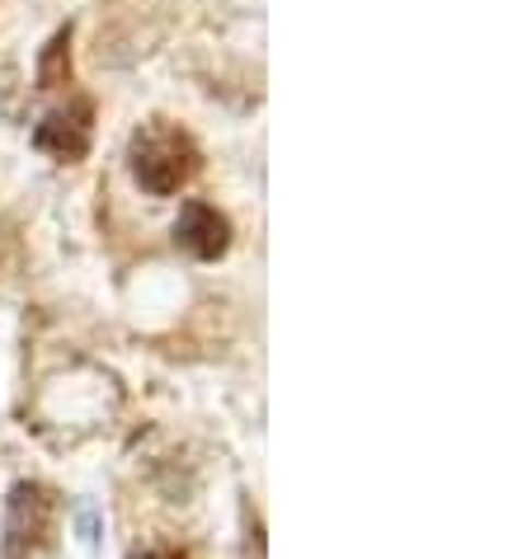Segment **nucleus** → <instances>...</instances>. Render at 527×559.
Masks as SVG:
<instances>
[{
	"instance_id": "obj_1",
	"label": "nucleus",
	"mask_w": 527,
	"mask_h": 559,
	"mask_svg": "<svg viewBox=\"0 0 527 559\" xmlns=\"http://www.w3.org/2000/svg\"><path fill=\"white\" fill-rule=\"evenodd\" d=\"M128 169L137 179V189L151 198H175L179 189H189L203 169V151L179 122L151 118L128 136Z\"/></svg>"
},
{
	"instance_id": "obj_2",
	"label": "nucleus",
	"mask_w": 527,
	"mask_h": 559,
	"mask_svg": "<svg viewBox=\"0 0 527 559\" xmlns=\"http://www.w3.org/2000/svg\"><path fill=\"white\" fill-rule=\"evenodd\" d=\"M52 522H57V493L38 485V479H20L5 499V546H0V555L5 559L38 555L52 536Z\"/></svg>"
},
{
	"instance_id": "obj_3",
	"label": "nucleus",
	"mask_w": 527,
	"mask_h": 559,
	"mask_svg": "<svg viewBox=\"0 0 527 559\" xmlns=\"http://www.w3.org/2000/svg\"><path fill=\"white\" fill-rule=\"evenodd\" d=\"M231 240H236V230H231V216L222 207L203 203V198H189V203L179 207V216H175V245L189 259H198V263L226 259Z\"/></svg>"
},
{
	"instance_id": "obj_4",
	"label": "nucleus",
	"mask_w": 527,
	"mask_h": 559,
	"mask_svg": "<svg viewBox=\"0 0 527 559\" xmlns=\"http://www.w3.org/2000/svg\"><path fill=\"white\" fill-rule=\"evenodd\" d=\"M90 118H95L90 99H75L71 108H52V114L34 128V146L48 151L61 165H81L90 155V136H95L90 132Z\"/></svg>"
},
{
	"instance_id": "obj_5",
	"label": "nucleus",
	"mask_w": 527,
	"mask_h": 559,
	"mask_svg": "<svg viewBox=\"0 0 527 559\" xmlns=\"http://www.w3.org/2000/svg\"><path fill=\"white\" fill-rule=\"evenodd\" d=\"M61 85H71V24L57 28L38 57V90H61Z\"/></svg>"
},
{
	"instance_id": "obj_6",
	"label": "nucleus",
	"mask_w": 527,
	"mask_h": 559,
	"mask_svg": "<svg viewBox=\"0 0 527 559\" xmlns=\"http://www.w3.org/2000/svg\"><path fill=\"white\" fill-rule=\"evenodd\" d=\"M128 559H189V550H179V546H147V550H132Z\"/></svg>"
}]
</instances>
